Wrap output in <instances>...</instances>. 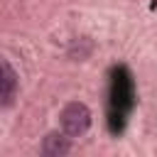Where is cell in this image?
<instances>
[{
  "mask_svg": "<svg viewBox=\"0 0 157 157\" xmlns=\"http://www.w3.org/2000/svg\"><path fill=\"white\" fill-rule=\"evenodd\" d=\"M59 123H61V130L69 135V137H81L88 128H91V110L86 103L81 101H71L61 108L59 113Z\"/></svg>",
  "mask_w": 157,
  "mask_h": 157,
  "instance_id": "cell-1",
  "label": "cell"
},
{
  "mask_svg": "<svg viewBox=\"0 0 157 157\" xmlns=\"http://www.w3.org/2000/svg\"><path fill=\"white\" fill-rule=\"evenodd\" d=\"M17 93V74L15 69L0 59V105H7Z\"/></svg>",
  "mask_w": 157,
  "mask_h": 157,
  "instance_id": "cell-2",
  "label": "cell"
},
{
  "mask_svg": "<svg viewBox=\"0 0 157 157\" xmlns=\"http://www.w3.org/2000/svg\"><path fill=\"white\" fill-rule=\"evenodd\" d=\"M71 150V142H69V135L61 130V132H49L42 142V152L49 155V157H59V155H66Z\"/></svg>",
  "mask_w": 157,
  "mask_h": 157,
  "instance_id": "cell-3",
  "label": "cell"
}]
</instances>
